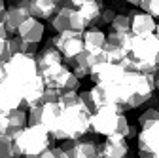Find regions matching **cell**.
I'll list each match as a JSON object with an SVG mask.
<instances>
[{
  "label": "cell",
  "mask_w": 159,
  "mask_h": 158,
  "mask_svg": "<svg viewBox=\"0 0 159 158\" xmlns=\"http://www.w3.org/2000/svg\"><path fill=\"white\" fill-rule=\"evenodd\" d=\"M76 10H78L80 15H82L85 25L89 29H95L97 19H98V15H101V12H102V4L98 2V0H89V2H84L82 6H78Z\"/></svg>",
  "instance_id": "cell-17"
},
{
  "label": "cell",
  "mask_w": 159,
  "mask_h": 158,
  "mask_svg": "<svg viewBox=\"0 0 159 158\" xmlns=\"http://www.w3.org/2000/svg\"><path fill=\"white\" fill-rule=\"evenodd\" d=\"M70 2H72V6H76V8H78V6H82L84 2H89V0H70ZM98 2H101V0H98Z\"/></svg>",
  "instance_id": "cell-32"
},
{
  "label": "cell",
  "mask_w": 159,
  "mask_h": 158,
  "mask_svg": "<svg viewBox=\"0 0 159 158\" xmlns=\"http://www.w3.org/2000/svg\"><path fill=\"white\" fill-rule=\"evenodd\" d=\"M138 151L159 154V120L148 128H142V131L138 133Z\"/></svg>",
  "instance_id": "cell-12"
},
{
  "label": "cell",
  "mask_w": 159,
  "mask_h": 158,
  "mask_svg": "<svg viewBox=\"0 0 159 158\" xmlns=\"http://www.w3.org/2000/svg\"><path fill=\"white\" fill-rule=\"evenodd\" d=\"M49 149V133L42 126H27L13 137V158H27Z\"/></svg>",
  "instance_id": "cell-3"
},
{
  "label": "cell",
  "mask_w": 159,
  "mask_h": 158,
  "mask_svg": "<svg viewBox=\"0 0 159 158\" xmlns=\"http://www.w3.org/2000/svg\"><path fill=\"white\" fill-rule=\"evenodd\" d=\"M10 34H8V31H6V27H4V23H0V38H2V40H6Z\"/></svg>",
  "instance_id": "cell-30"
},
{
  "label": "cell",
  "mask_w": 159,
  "mask_h": 158,
  "mask_svg": "<svg viewBox=\"0 0 159 158\" xmlns=\"http://www.w3.org/2000/svg\"><path fill=\"white\" fill-rule=\"evenodd\" d=\"M138 156L140 158H159L157 152H146V151H138Z\"/></svg>",
  "instance_id": "cell-29"
},
{
  "label": "cell",
  "mask_w": 159,
  "mask_h": 158,
  "mask_svg": "<svg viewBox=\"0 0 159 158\" xmlns=\"http://www.w3.org/2000/svg\"><path fill=\"white\" fill-rule=\"evenodd\" d=\"M61 149L66 151L70 158H97L98 154V145L95 141H65Z\"/></svg>",
  "instance_id": "cell-10"
},
{
  "label": "cell",
  "mask_w": 159,
  "mask_h": 158,
  "mask_svg": "<svg viewBox=\"0 0 159 158\" xmlns=\"http://www.w3.org/2000/svg\"><path fill=\"white\" fill-rule=\"evenodd\" d=\"M110 25H112L114 32H131V19L125 13H116Z\"/></svg>",
  "instance_id": "cell-18"
},
{
  "label": "cell",
  "mask_w": 159,
  "mask_h": 158,
  "mask_svg": "<svg viewBox=\"0 0 159 158\" xmlns=\"http://www.w3.org/2000/svg\"><path fill=\"white\" fill-rule=\"evenodd\" d=\"M127 152H129V145H127L125 137L110 135V137H106L102 147H98L97 158H125Z\"/></svg>",
  "instance_id": "cell-7"
},
{
  "label": "cell",
  "mask_w": 159,
  "mask_h": 158,
  "mask_svg": "<svg viewBox=\"0 0 159 158\" xmlns=\"http://www.w3.org/2000/svg\"><path fill=\"white\" fill-rule=\"evenodd\" d=\"M101 61H104L102 59V55H93V53H89V52H80L74 59H70V61H66L70 67H72V74H76L78 78H84V76H89V71H91V67L95 65V63H101Z\"/></svg>",
  "instance_id": "cell-9"
},
{
  "label": "cell",
  "mask_w": 159,
  "mask_h": 158,
  "mask_svg": "<svg viewBox=\"0 0 159 158\" xmlns=\"http://www.w3.org/2000/svg\"><path fill=\"white\" fill-rule=\"evenodd\" d=\"M91 112L85 109V105L80 101L78 105L72 107H63L61 120H59L57 130L51 133L53 139L59 141H78L91 130L89 124Z\"/></svg>",
  "instance_id": "cell-1"
},
{
  "label": "cell",
  "mask_w": 159,
  "mask_h": 158,
  "mask_svg": "<svg viewBox=\"0 0 159 158\" xmlns=\"http://www.w3.org/2000/svg\"><path fill=\"white\" fill-rule=\"evenodd\" d=\"M85 27L87 25L82 19V15L72 6L57 10V13L51 17V29L57 34H61V32H84Z\"/></svg>",
  "instance_id": "cell-5"
},
{
  "label": "cell",
  "mask_w": 159,
  "mask_h": 158,
  "mask_svg": "<svg viewBox=\"0 0 159 158\" xmlns=\"http://www.w3.org/2000/svg\"><path fill=\"white\" fill-rule=\"evenodd\" d=\"M82 40H84V50L93 53V55H101L104 42H106V34L101 29H87L82 34Z\"/></svg>",
  "instance_id": "cell-13"
},
{
  "label": "cell",
  "mask_w": 159,
  "mask_h": 158,
  "mask_svg": "<svg viewBox=\"0 0 159 158\" xmlns=\"http://www.w3.org/2000/svg\"><path fill=\"white\" fill-rule=\"evenodd\" d=\"M29 13L36 19H51L57 13L53 0H29Z\"/></svg>",
  "instance_id": "cell-15"
},
{
  "label": "cell",
  "mask_w": 159,
  "mask_h": 158,
  "mask_svg": "<svg viewBox=\"0 0 159 158\" xmlns=\"http://www.w3.org/2000/svg\"><path fill=\"white\" fill-rule=\"evenodd\" d=\"M27 126H40L42 122V105H36V107H30L27 109Z\"/></svg>",
  "instance_id": "cell-21"
},
{
  "label": "cell",
  "mask_w": 159,
  "mask_h": 158,
  "mask_svg": "<svg viewBox=\"0 0 159 158\" xmlns=\"http://www.w3.org/2000/svg\"><path fill=\"white\" fill-rule=\"evenodd\" d=\"M59 97H61V91L46 88L42 93V103H59Z\"/></svg>",
  "instance_id": "cell-24"
},
{
  "label": "cell",
  "mask_w": 159,
  "mask_h": 158,
  "mask_svg": "<svg viewBox=\"0 0 159 158\" xmlns=\"http://www.w3.org/2000/svg\"><path fill=\"white\" fill-rule=\"evenodd\" d=\"M51 152H53V158H70V156H68V152H66V151H63L61 147L51 149Z\"/></svg>",
  "instance_id": "cell-25"
},
{
  "label": "cell",
  "mask_w": 159,
  "mask_h": 158,
  "mask_svg": "<svg viewBox=\"0 0 159 158\" xmlns=\"http://www.w3.org/2000/svg\"><path fill=\"white\" fill-rule=\"evenodd\" d=\"M0 135H8V120H6V114L0 116Z\"/></svg>",
  "instance_id": "cell-26"
},
{
  "label": "cell",
  "mask_w": 159,
  "mask_h": 158,
  "mask_svg": "<svg viewBox=\"0 0 159 158\" xmlns=\"http://www.w3.org/2000/svg\"><path fill=\"white\" fill-rule=\"evenodd\" d=\"M89 124H91V130L97 135H104V137L119 135V137H125V139L129 137V128L131 126L127 122V116H125L121 107L110 105V107L97 109L89 118Z\"/></svg>",
  "instance_id": "cell-2"
},
{
  "label": "cell",
  "mask_w": 159,
  "mask_h": 158,
  "mask_svg": "<svg viewBox=\"0 0 159 158\" xmlns=\"http://www.w3.org/2000/svg\"><path fill=\"white\" fill-rule=\"evenodd\" d=\"M6 10V0H0V12Z\"/></svg>",
  "instance_id": "cell-35"
},
{
  "label": "cell",
  "mask_w": 159,
  "mask_h": 158,
  "mask_svg": "<svg viewBox=\"0 0 159 158\" xmlns=\"http://www.w3.org/2000/svg\"><path fill=\"white\" fill-rule=\"evenodd\" d=\"M123 2H127L129 6H140V0H123Z\"/></svg>",
  "instance_id": "cell-33"
},
{
  "label": "cell",
  "mask_w": 159,
  "mask_h": 158,
  "mask_svg": "<svg viewBox=\"0 0 159 158\" xmlns=\"http://www.w3.org/2000/svg\"><path fill=\"white\" fill-rule=\"evenodd\" d=\"M84 32H61L51 38V44L61 52L65 61H70L74 59L80 52H84V40H82Z\"/></svg>",
  "instance_id": "cell-6"
},
{
  "label": "cell",
  "mask_w": 159,
  "mask_h": 158,
  "mask_svg": "<svg viewBox=\"0 0 159 158\" xmlns=\"http://www.w3.org/2000/svg\"><path fill=\"white\" fill-rule=\"evenodd\" d=\"M114 17H116V12H114L112 8H102L101 15H98V19H97V25H95V29L102 27V25H110Z\"/></svg>",
  "instance_id": "cell-23"
},
{
  "label": "cell",
  "mask_w": 159,
  "mask_h": 158,
  "mask_svg": "<svg viewBox=\"0 0 159 158\" xmlns=\"http://www.w3.org/2000/svg\"><path fill=\"white\" fill-rule=\"evenodd\" d=\"M129 19H131V34L133 36H150L155 32V19L144 12H136V10H131L129 13Z\"/></svg>",
  "instance_id": "cell-8"
},
{
  "label": "cell",
  "mask_w": 159,
  "mask_h": 158,
  "mask_svg": "<svg viewBox=\"0 0 159 158\" xmlns=\"http://www.w3.org/2000/svg\"><path fill=\"white\" fill-rule=\"evenodd\" d=\"M131 40H133V34L131 32H110L106 34V42L104 48L101 52L102 59L108 63H121L125 57H129L131 52Z\"/></svg>",
  "instance_id": "cell-4"
},
{
  "label": "cell",
  "mask_w": 159,
  "mask_h": 158,
  "mask_svg": "<svg viewBox=\"0 0 159 158\" xmlns=\"http://www.w3.org/2000/svg\"><path fill=\"white\" fill-rule=\"evenodd\" d=\"M53 2H55L57 10H61V8H70V6H72L70 0H53ZM72 8H74V6H72Z\"/></svg>",
  "instance_id": "cell-27"
},
{
  "label": "cell",
  "mask_w": 159,
  "mask_h": 158,
  "mask_svg": "<svg viewBox=\"0 0 159 158\" xmlns=\"http://www.w3.org/2000/svg\"><path fill=\"white\" fill-rule=\"evenodd\" d=\"M17 36L23 42H30V44H40V40L44 38V25L40 19L36 17H29L23 21V25L17 29Z\"/></svg>",
  "instance_id": "cell-11"
},
{
  "label": "cell",
  "mask_w": 159,
  "mask_h": 158,
  "mask_svg": "<svg viewBox=\"0 0 159 158\" xmlns=\"http://www.w3.org/2000/svg\"><path fill=\"white\" fill-rule=\"evenodd\" d=\"M153 84H155V90H159V71H157L155 76H153Z\"/></svg>",
  "instance_id": "cell-34"
},
{
  "label": "cell",
  "mask_w": 159,
  "mask_h": 158,
  "mask_svg": "<svg viewBox=\"0 0 159 158\" xmlns=\"http://www.w3.org/2000/svg\"><path fill=\"white\" fill-rule=\"evenodd\" d=\"M6 80V65H0V82Z\"/></svg>",
  "instance_id": "cell-31"
},
{
  "label": "cell",
  "mask_w": 159,
  "mask_h": 158,
  "mask_svg": "<svg viewBox=\"0 0 159 158\" xmlns=\"http://www.w3.org/2000/svg\"><path fill=\"white\" fill-rule=\"evenodd\" d=\"M0 158H13V139L10 135H0Z\"/></svg>",
  "instance_id": "cell-20"
},
{
  "label": "cell",
  "mask_w": 159,
  "mask_h": 158,
  "mask_svg": "<svg viewBox=\"0 0 159 158\" xmlns=\"http://www.w3.org/2000/svg\"><path fill=\"white\" fill-rule=\"evenodd\" d=\"M27 158H53V152H51V149H46L44 152L34 154V156H27Z\"/></svg>",
  "instance_id": "cell-28"
},
{
  "label": "cell",
  "mask_w": 159,
  "mask_h": 158,
  "mask_svg": "<svg viewBox=\"0 0 159 158\" xmlns=\"http://www.w3.org/2000/svg\"><path fill=\"white\" fill-rule=\"evenodd\" d=\"M153 34H155V38H157V40H159V23L155 25V32H153Z\"/></svg>",
  "instance_id": "cell-36"
},
{
  "label": "cell",
  "mask_w": 159,
  "mask_h": 158,
  "mask_svg": "<svg viewBox=\"0 0 159 158\" xmlns=\"http://www.w3.org/2000/svg\"><path fill=\"white\" fill-rule=\"evenodd\" d=\"M140 8L144 13L152 15L153 19H159V0H140Z\"/></svg>",
  "instance_id": "cell-22"
},
{
  "label": "cell",
  "mask_w": 159,
  "mask_h": 158,
  "mask_svg": "<svg viewBox=\"0 0 159 158\" xmlns=\"http://www.w3.org/2000/svg\"><path fill=\"white\" fill-rule=\"evenodd\" d=\"M157 120H159V111L157 109H146L144 112H140V116H138V124H140V128H148L150 124H153Z\"/></svg>",
  "instance_id": "cell-19"
},
{
  "label": "cell",
  "mask_w": 159,
  "mask_h": 158,
  "mask_svg": "<svg viewBox=\"0 0 159 158\" xmlns=\"http://www.w3.org/2000/svg\"><path fill=\"white\" fill-rule=\"evenodd\" d=\"M6 120H8V135L13 139V137L27 126V109L25 107H17V109L10 111L6 114Z\"/></svg>",
  "instance_id": "cell-16"
},
{
  "label": "cell",
  "mask_w": 159,
  "mask_h": 158,
  "mask_svg": "<svg viewBox=\"0 0 159 158\" xmlns=\"http://www.w3.org/2000/svg\"><path fill=\"white\" fill-rule=\"evenodd\" d=\"M155 65H159V52H157V55H155Z\"/></svg>",
  "instance_id": "cell-37"
},
{
  "label": "cell",
  "mask_w": 159,
  "mask_h": 158,
  "mask_svg": "<svg viewBox=\"0 0 159 158\" xmlns=\"http://www.w3.org/2000/svg\"><path fill=\"white\" fill-rule=\"evenodd\" d=\"M21 107V97H19L6 82H0V116L8 114L10 111Z\"/></svg>",
  "instance_id": "cell-14"
}]
</instances>
